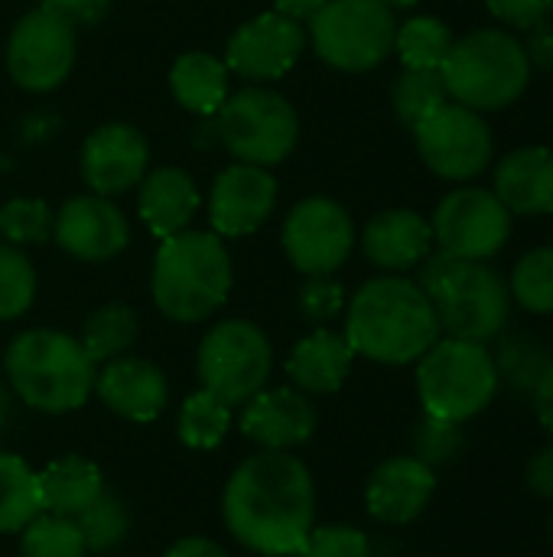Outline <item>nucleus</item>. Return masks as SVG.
Returning a JSON list of instances; mask_svg holds the SVG:
<instances>
[{
	"mask_svg": "<svg viewBox=\"0 0 553 557\" xmlns=\"http://www.w3.org/2000/svg\"><path fill=\"white\" fill-rule=\"evenodd\" d=\"M0 424H3V418H0Z\"/></svg>",
	"mask_w": 553,
	"mask_h": 557,
	"instance_id": "51",
	"label": "nucleus"
},
{
	"mask_svg": "<svg viewBox=\"0 0 553 557\" xmlns=\"http://www.w3.org/2000/svg\"><path fill=\"white\" fill-rule=\"evenodd\" d=\"M352 359L355 352L345 333L316 330L293 346L287 359V375L303 395H332L345 385L352 372Z\"/></svg>",
	"mask_w": 553,
	"mask_h": 557,
	"instance_id": "24",
	"label": "nucleus"
},
{
	"mask_svg": "<svg viewBox=\"0 0 553 557\" xmlns=\"http://www.w3.org/2000/svg\"><path fill=\"white\" fill-rule=\"evenodd\" d=\"M424 163L443 180H473L492 160V131L466 104H443L414 127Z\"/></svg>",
	"mask_w": 553,
	"mask_h": 557,
	"instance_id": "11",
	"label": "nucleus"
},
{
	"mask_svg": "<svg viewBox=\"0 0 553 557\" xmlns=\"http://www.w3.org/2000/svg\"><path fill=\"white\" fill-rule=\"evenodd\" d=\"M196 209H199V189L192 176L176 166H163L150 173L140 186V219L160 242L186 232Z\"/></svg>",
	"mask_w": 553,
	"mask_h": 557,
	"instance_id": "25",
	"label": "nucleus"
},
{
	"mask_svg": "<svg viewBox=\"0 0 553 557\" xmlns=\"http://www.w3.org/2000/svg\"><path fill=\"white\" fill-rule=\"evenodd\" d=\"M316 408L297 388H264L241 405L238 428L261 450H297L316 434Z\"/></svg>",
	"mask_w": 553,
	"mask_h": 557,
	"instance_id": "18",
	"label": "nucleus"
},
{
	"mask_svg": "<svg viewBox=\"0 0 553 557\" xmlns=\"http://www.w3.org/2000/svg\"><path fill=\"white\" fill-rule=\"evenodd\" d=\"M36 300V271L13 245H0V320L23 317Z\"/></svg>",
	"mask_w": 553,
	"mask_h": 557,
	"instance_id": "36",
	"label": "nucleus"
},
{
	"mask_svg": "<svg viewBox=\"0 0 553 557\" xmlns=\"http://www.w3.org/2000/svg\"><path fill=\"white\" fill-rule=\"evenodd\" d=\"M453 46V33L437 16H414L394 33V49L404 69H440Z\"/></svg>",
	"mask_w": 553,
	"mask_h": 557,
	"instance_id": "31",
	"label": "nucleus"
},
{
	"mask_svg": "<svg viewBox=\"0 0 553 557\" xmlns=\"http://www.w3.org/2000/svg\"><path fill=\"white\" fill-rule=\"evenodd\" d=\"M231 418L235 408H228L222 398H215L212 392L199 388L192 392L183 405H179V418H176V437L183 447L189 450H215L228 431H231Z\"/></svg>",
	"mask_w": 553,
	"mask_h": 557,
	"instance_id": "29",
	"label": "nucleus"
},
{
	"mask_svg": "<svg viewBox=\"0 0 553 557\" xmlns=\"http://www.w3.org/2000/svg\"><path fill=\"white\" fill-rule=\"evenodd\" d=\"M437 493V470L417 457H391L375 467L365 486L368 516L381 525H411L420 519Z\"/></svg>",
	"mask_w": 553,
	"mask_h": 557,
	"instance_id": "19",
	"label": "nucleus"
},
{
	"mask_svg": "<svg viewBox=\"0 0 553 557\" xmlns=\"http://www.w3.org/2000/svg\"><path fill=\"white\" fill-rule=\"evenodd\" d=\"M153 304L173 323H199L212 317L231 290V258L222 235L212 232H179L163 238L153 274Z\"/></svg>",
	"mask_w": 553,
	"mask_h": 557,
	"instance_id": "5",
	"label": "nucleus"
},
{
	"mask_svg": "<svg viewBox=\"0 0 553 557\" xmlns=\"http://www.w3.org/2000/svg\"><path fill=\"white\" fill-rule=\"evenodd\" d=\"M326 0H274L277 13L290 16V20H313L323 10Z\"/></svg>",
	"mask_w": 553,
	"mask_h": 557,
	"instance_id": "48",
	"label": "nucleus"
},
{
	"mask_svg": "<svg viewBox=\"0 0 553 557\" xmlns=\"http://www.w3.org/2000/svg\"><path fill=\"white\" fill-rule=\"evenodd\" d=\"M499 385L495 356L486 349V343L447 336L417 359V395L424 414L443 421L466 424L469 418L482 414Z\"/></svg>",
	"mask_w": 553,
	"mask_h": 557,
	"instance_id": "7",
	"label": "nucleus"
},
{
	"mask_svg": "<svg viewBox=\"0 0 553 557\" xmlns=\"http://www.w3.org/2000/svg\"><path fill=\"white\" fill-rule=\"evenodd\" d=\"M274 369V349L261 326L248 320H225L212 326L196 356V372L205 392L222 398L228 408L248 405L267 388Z\"/></svg>",
	"mask_w": 553,
	"mask_h": 557,
	"instance_id": "8",
	"label": "nucleus"
},
{
	"mask_svg": "<svg viewBox=\"0 0 553 557\" xmlns=\"http://www.w3.org/2000/svg\"><path fill=\"white\" fill-rule=\"evenodd\" d=\"M52 232V212L42 199H10L0 209V235L13 245L46 242Z\"/></svg>",
	"mask_w": 553,
	"mask_h": 557,
	"instance_id": "39",
	"label": "nucleus"
},
{
	"mask_svg": "<svg viewBox=\"0 0 553 557\" xmlns=\"http://www.w3.org/2000/svg\"><path fill=\"white\" fill-rule=\"evenodd\" d=\"M147 160V140L130 124H104L81 147V173L98 196H114L140 183Z\"/></svg>",
	"mask_w": 553,
	"mask_h": 557,
	"instance_id": "21",
	"label": "nucleus"
},
{
	"mask_svg": "<svg viewBox=\"0 0 553 557\" xmlns=\"http://www.w3.org/2000/svg\"><path fill=\"white\" fill-rule=\"evenodd\" d=\"M440 75L456 104L473 111H502L525 95L531 62L512 33L473 29L463 39H453Z\"/></svg>",
	"mask_w": 553,
	"mask_h": 557,
	"instance_id": "6",
	"label": "nucleus"
},
{
	"mask_svg": "<svg viewBox=\"0 0 553 557\" xmlns=\"http://www.w3.org/2000/svg\"><path fill=\"white\" fill-rule=\"evenodd\" d=\"M36 480H39L42 512L62 516V519L81 516L104 493L101 470L85 457H62V460L49 463L46 470H39Z\"/></svg>",
	"mask_w": 553,
	"mask_h": 557,
	"instance_id": "26",
	"label": "nucleus"
},
{
	"mask_svg": "<svg viewBox=\"0 0 553 557\" xmlns=\"http://www.w3.org/2000/svg\"><path fill=\"white\" fill-rule=\"evenodd\" d=\"M297 111L271 88H241L218 108V137L238 163H280L297 144Z\"/></svg>",
	"mask_w": 553,
	"mask_h": 557,
	"instance_id": "10",
	"label": "nucleus"
},
{
	"mask_svg": "<svg viewBox=\"0 0 553 557\" xmlns=\"http://www.w3.org/2000/svg\"><path fill=\"white\" fill-rule=\"evenodd\" d=\"M95 395L124 421L150 424L166 411L169 382L160 366L140 356H117L95 372Z\"/></svg>",
	"mask_w": 553,
	"mask_h": 557,
	"instance_id": "17",
	"label": "nucleus"
},
{
	"mask_svg": "<svg viewBox=\"0 0 553 557\" xmlns=\"http://www.w3.org/2000/svg\"><path fill=\"white\" fill-rule=\"evenodd\" d=\"M345 339L355 356L381 366H407L440 339V320L420 284L394 274L375 277L349 300Z\"/></svg>",
	"mask_w": 553,
	"mask_h": 557,
	"instance_id": "2",
	"label": "nucleus"
},
{
	"mask_svg": "<svg viewBox=\"0 0 553 557\" xmlns=\"http://www.w3.org/2000/svg\"><path fill=\"white\" fill-rule=\"evenodd\" d=\"M355 245V225L349 212L326 199H303L284 222V251L297 271L310 274H336Z\"/></svg>",
	"mask_w": 553,
	"mask_h": 557,
	"instance_id": "14",
	"label": "nucleus"
},
{
	"mask_svg": "<svg viewBox=\"0 0 553 557\" xmlns=\"http://www.w3.org/2000/svg\"><path fill=\"white\" fill-rule=\"evenodd\" d=\"M39 512L36 470L23 457L0 450V535H20Z\"/></svg>",
	"mask_w": 553,
	"mask_h": 557,
	"instance_id": "28",
	"label": "nucleus"
},
{
	"mask_svg": "<svg viewBox=\"0 0 553 557\" xmlns=\"http://www.w3.org/2000/svg\"><path fill=\"white\" fill-rule=\"evenodd\" d=\"M176 101L196 114H218L228 98V69L209 52H186L169 72Z\"/></svg>",
	"mask_w": 553,
	"mask_h": 557,
	"instance_id": "27",
	"label": "nucleus"
},
{
	"mask_svg": "<svg viewBox=\"0 0 553 557\" xmlns=\"http://www.w3.org/2000/svg\"><path fill=\"white\" fill-rule=\"evenodd\" d=\"M127 238V219L98 193L68 199L55 219V242L78 261H108L124 251Z\"/></svg>",
	"mask_w": 553,
	"mask_h": 557,
	"instance_id": "20",
	"label": "nucleus"
},
{
	"mask_svg": "<svg viewBox=\"0 0 553 557\" xmlns=\"http://www.w3.org/2000/svg\"><path fill=\"white\" fill-rule=\"evenodd\" d=\"M108 3L111 0H42V7L62 13L72 23H95L108 10Z\"/></svg>",
	"mask_w": 553,
	"mask_h": 557,
	"instance_id": "45",
	"label": "nucleus"
},
{
	"mask_svg": "<svg viewBox=\"0 0 553 557\" xmlns=\"http://www.w3.org/2000/svg\"><path fill=\"white\" fill-rule=\"evenodd\" d=\"M447 101L450 91L440 69H404V75L394 85V111L407 127H417Z\"/></svg>",
	"mask_w": 553,
	"mask_h": 557,
	"instance_id": "33",
	"label": "nucleus"
},
{
	"mask_svg": "<svg viewBox=\"0 0 553 557\" xmlns=\"http://www.w3.org/2000/svg\"><path fill=\"white\" fill-rule=\"evenodd\" d=\"M531 401H535V414L544 424V431L551 434L553 441V362L548 366V372L538 379V385L531 388Z\"/></svg>",
	"mask_w": 553,
	"mask_h": 557,
	"instance_id": "46",
	"label": "nucleus"
},
{
	"mask_svg": "<svg viewBox=\"0 0 553 557\" xmlns=\"http://www.w3.org/2000/svg\"><path fill=\"white\" fill-rule=\"evenodd\" d=\"M553 359L541 343H535L528 336H512L502 343L495 369H499V382H508L518 392H531Z\"/></svg>",
	"mask_w": 553,
	"mask_h": 557,
	"instance_id": "37",
	"label": "nucleus"
},
{
	"mask_svg": "<svg viewBox=\"0 0 553 557\" xmlns=\"http://www.w3.org/2000/svg\"><path fill=\"white\" fill-rule=\"evenodd\" d=\"M394 10L381 0H326L310 20V36L323 62L342 72H368L394 49Z\"/></svg>",
	"mask_w": 553,
	"mask_h": 557,
	"instance_id": "9",
	"label": "nucleus"
},
{
	"mask_svg": "<svg viewBox=\"0 0 553 557\" xmlns=\"http://www.w3.org/2000/svg\"><path fill=\"white\" fill-rule=\"evenodd\" d=\"M72 522L78 525L88 555L114 552L127 539V532H130V512H127V506L114 493H108V490L81 516H75Z\"/></svg>",
	"mask_w": 553,
	"mask_h": 557,
	"instance_id": "32",
	"label": "nucleus"
},
{
	"mask_svg": "<svg viewBox=\"0 0 553 557\" xmlns=\"http://www.w3.org/2000/svg\"><path fill=\"white\" fill-rule=\"evenodd\" d=\"M10 414V392L0 385V418H7Z\"/></svg>",
	"mask_w": 553,
	"mask_h": 557,
	"instance_id": "49",
	"label": "nucleus"
},
{
	"mask_svg": "<svg viewBox=\"0 0 553 557\" xmlns=\"http://www.w3.org/2000/svg\"><path fill=\"white\" fill-rule=\"evenodd\" d=\"M508 294L531 313H553V245L528 251L515 264Z\"/></svg>",
	"mask_w": 553,
	"mask_h": 557,
	"instance_id": "35",
	"label": "nucleus"
},
{
	"mask_svg": "<svg viewBox=\"0 0 553 557\" xmlns=\"http://www.w3.org/2000/svg\"><path fill=\"white\" fill-rule=\"evenodd\" d=\"M277 202V180L254 163H235L228 166L209 196V219L215 235L241 238L264 225V219L274 212Z\"/></svg>",
	"mask_w": 553,
	"mask_h": 557,
	"instance_id": "16",
	"label": "nucleus"
},
{
	"mask_svg": "<svg viewBox=\"0 0 553 557\" xmlns=\"http://www.w3.org/2000/svg\"><path fill=\"white\" fill-rule=\"evenodd\" d=\"M163 557H231L222 545H215L212 539H202V535H186L179 542H173L166 548Z\"/></svg>",
	"mask_w": 553,
	"mask_h": 557,
	"instance_id": "47",
	"label": "nucleus"
},
{
	"mask_svg": "<svg viewBox=\"0 0 553 557\" xmlns=\"http://www.w3.org/2000/svg\"><path fill=\"white\" fill-rule=\"evenodd\" d=\"M345 290L332 274H310L300 287V313L313 323H329L342 313Z\"/></svg>",
	"mask_w": 553,
	"mask_h": 557,
	"instance_id": "41",
	"label": "nucleus"
},
{
	"mask_svg": "<svg viewBox=\"0 0 553 557\" xmlns=\"http://www.w3.org/2000/svg\"><path fill=\"white\" fill-rule=\"evenodd\" d=\"M430 228L440 251L466 261H489L512 235V212L499 202L495 193L463 186L437 206Z\"/></svg>",
	"mask_w": 553,
	"mask_h": 557,
	"instance_id": "12",
	"label": "nucleus"
},
{
	"mask_svg": "<svg viewBox=\"0 0 553 557\" xmlns=\"http://www.w3.org/2000/svg\"><path fill=\"white\" fill-rule=\"evenodd\" d=\"M381 3H385L388 10H401V7H414L417 0H381Z\"/></svg>",
	"mask_w": 553,
	"mask_h": 557,
	"instance_id": "50",
	"label": "nucleus"
},
{
	"mask_svg": "<svg viewBox=\"0 0 553 557\" xmlns=\"http://www.w3.org/2000/svg\"><path fill=\"white\" fill-rule=\"evenodd\" d=\"M463 447H466L463 424L424 414V421L414 428V454L411 457H417L420 463L437 470V467L453 463L463 454Z\"/></svg>",
	"mask_w": 553,
	"mask_h": 557,
	"instance_id": "38",
	"label": "nucleus"
},
{
	"mask_svg": "<svg viewBox=\"0 0 553 557\" xmlns=\"http://www.w3.org/2000/svg\"><path fill=\"white\" fill-rule=\"evenodd\" d=\"M525 483H528V490L535 496L553 499V441L531 457L528 473H525Z\"/></svg>",
	"mask_w": 553,
	"mask_h": 557,
	"instance_id": "43",
	"label": "nucleus"
},
{
	"mask_svg": "<svg viewBox=\"0 0 553 557\" xmlns=\"http://www.w3.org/2000/svg\"><path fill=\"white\" fill-rule=\"evenodd\" d=\"M489 13L508 26H521L531 29L535 23L548 20V13L553 10V0H486Z\"/></svg>",
	"mask_w": 553,
	"mask_h": 557,
	"instance_id": "42",
	"label": "nucleus"
},
{
	"mask_svg": "<svg viewBox=\"0 0 553 557\" xmlns=\"http://www.w3.org/2000/svg\"><path fill=\"white\" fill-rule=\"evenodd\" d=\"M495 196L512 215L553 212V153L548 147L512 150L495 170Z\"/></svg>",
	"mask_w": 553,
	"mask_h": 557,
	"instance_id": "22",
	"label": "nucleus"
},
{
	"mask_svg": "<svg viewBox=\"0 0 553 557\" xmlns=\"http://www.w3.org/2000/svg\"><path fill=\"white\" fill-rule=\"evenodd\" d=\"M137 339V313L127 304H104L98 307L85 326L78 343L85 346V352L91 356L95 366L111 362L117 356H127V349Z\"/></svg>",
	"mask_w": 553,
	"mask_h": 557,
	"instance_id": "30",
	"label": "nucleus"
},
{
	"mask_svg": "<svg viewBox=\"0 0 553 557\" xmlns=\"http://www.w3.org/2000/svg\"><path fill=\"white\" fill-rule=\"evenodd\" d=\"M303 46H306V33L300 20H290L277 10L261 13L251 23L238 26V33L228 39L225 69L251 82L280 78L297 65V59L303 55Z\"/></svg>",
	"mask_w": 553,
	"mask_h": 557,
	"instance_id": "15",
	"label": "nucleus"
},
{
	"mask_svg": "<svg viewBox=\"0 0 553 557\" xmlns=\"http://www.w3.org/2000/svg\"><path fill=\"white\" fill-rule=\"evenodd\" d=\"M3 372L10 392L26 408L42 414H68L78 411L95 392L98 366L75 336L59 330H26L10 343Z\"/></svg>",
	"mask_w": 553,
	"mask_h": 557,
	"instance_id": "3",
	"label": "nucleus"
},
{
	"mask_svg": "<svg viewBox=\"0 0 553 557\" xmlns=\"http://www.w3.org/2000/svg\"><path fill=\"white\" fill-rule=\"evenodd\" d=\"M433 228L411 209H388L375 215L362 235V248L372 264L385 271H411L430 255Z\"/></svg>",
	"mask_w": 553,
	"mask_h": 557,
	"instance_id": "23",
	"label": "nucleus"
},
{
	"mask_svg": "<svg viewBox=\"0 0 553 557\" xmlns=\"http://www.w3.org/2000/svg\"><path fill=\"white\" fill-rule=\"evenodd\" d=\"M16 557H88L81 532L72 519L39 512L23 532Z\"/></svg>",
	"mask_w": 553,
	"mask_h": 557,
	"instance_id": "34",
	"label": "nucleus"
},
{
	"mask_svg": "<svg viewBox=\"0 0 553 557\" xmlns=\"http://www.w3.org/2000/svg\"><path fill=\"white\" fill-rule=\"evenodd\" d=\"M293 557H372V542L355 525H313Z\"/></svg>",
	"mask_w": 553,
	"mask_h": 557,
	"instance_id": "40",
	"label": "nucleus"
},
{
	"mask_svg": "<svg viewBox=\"0 0 553 557\" xmlns=\"http://www.w3.org/2000/svg\"><path fill=\"white\" fill-rule=\"evenodd\" d=\"M222 519L231 539L261 557H293L316 525V483L290 450L244 457L222 493Z\"/></svg>",
	"mask_w": 553,
	"mask_h": 557,
	"instance_id": "1",
	"label": "nucleus"
},
{
	"mask_svg": "<svg viewBox=\"0 0 553 557\" xmlns=\"http://www.w3.org/2000/svg\"><path fill=\"white\" fill-rule=\"evenodd\" d=\"M75 62V23L39 7L26 13L7 42V69L29 91L55 88Z\"/></svg>",
	"mask_w": 553,
	"mask_h": 557,
	"instance_id": "13",
	"label": "nucleus"
},
{
	"mask_svg": "<svg viewBox=\"0 0 553 557\" xmlns=\"http://www.w3.org/2000/svg\"><path fill=\"white\" fill-rule=\"evenodd\" d=\"M420 264V290L437 310L440 333L453 339L489 343L505 330L512 294L495 268L447 251H433Z\"/></svg>",
	"mask_w": 553,
	"mask_h": 557,
	"instance_id": "4",
	"label": "nucleus"
},
{
	"mask_svg": "<svg viewBox=\"0 0 553 557\" xmlns=\"http://www.w3.org/2000/svg\"><path fill=\"white\" fill-rule=\"evenodd\" d=\"M525 52H528L531 69H535V65H538V69H553V23L541 20V23H535V26L528 29V46H525Z\"/></svg>",
	"mask_w": 553,
	"mask_h": 557,
	"instance_id": "44",
	"label": "nucleus"
}]
</instances>
